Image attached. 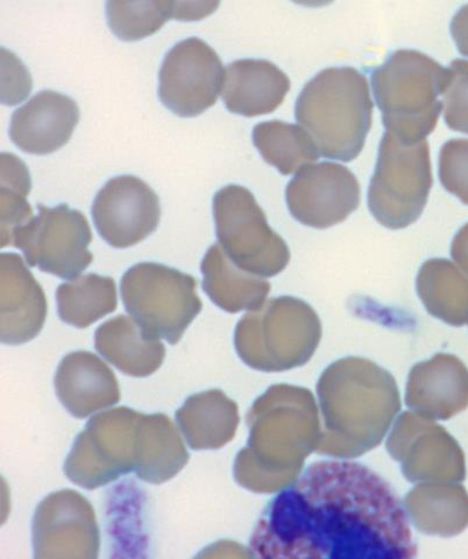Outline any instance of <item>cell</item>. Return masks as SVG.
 <instances>
[{
  "instance_id": "1",
  "label": "cell",
  "mask_w": 468,
  "mask_h": 559,
  "mask_svg": "<svg viewBox=\"0 0 468 559\" xmlns=\"http://www.w3.org/2000/svg\"><path fill=\"white\" fill-rule=\"evenodd\" d=\"M260 558H415L404 503L370 467L321 461L283 489L250 539Z\"/></svg>"
},
{
  "instance_id": "2",
  "label": "cell",
  "mask_w": 468,
  "mask_h": 559,
  "mask_svg": "<svg viewBox=\"0 0 468 559\" xmlns=\"http://www.w3.org/2000/svg\"><path fill=\"white\" fill-rule=\"evenodd\" d=\"M295 117L321 156L357 159L372 128L373 102L365 75L351 67L327 68L309 81L295 105Z\"/></svg>"
},
{
  "instance_id": "3",
  "label": "cell",
  "mask_w": 468,
  "mask_h": 559,
  "mask_svg": "<svg viewBox=\"0 0 468 559\" xmlns=\"http://www.w3.org/2000/svg\"><path fill=\"white\" fill-rule=\"evenodd\" d=\"M449 79V68L421 51L393 52L371 75L387 132L409 144L427 139L437 127L444 107L440 96L445 93Z\"/></svg>"
},
{
  "instance_id": "4",
  "label": "cell",
  "mask_w": 468,
  "mask_h": 559,
  "mask_svg": "<svg viewBox=\"0 0 468 559\" xmlns=\"http://www.w3.org/2000/svg\"><path fill=\"white\" fill-rule=\"evenodd\" d=\"M432 185L427 139L409 144L386 131L369 188L373 217L387 229H406L423 214Z\"/></svg>"
},
{
  "instance_id": "5",
  "label": "cell",
  "mask_w": 468,
  "mask_h": 559,
  "mask_svg": "<svg viewBox=\"0 0 468 559\" xmlns=\"http://www.w3.org/2000/svg\"><path fill=\"white\" fill-rule=\"evenodd\" d=\"M196 285L192 275L142 262L121 278V296L128 312L149 337L177 344L202 309Z\"/></svg>"
},
{
  "instance_id": "6",
  "label": "cell",
  "mask_w": 468,
  "mask_h": 559,
  "mask_svg": "<svg viewBox=\"0 0 468 559\" xmlns=\"http://www.w3.org/2000/svg\"><path fill=\"white\" fill-rule=\"evenodd\" d=\"M216 234L224 252L253 275L271 277L286 270L290 251L284 238L268 225L252 192L228 186L214 198Z\"/></svg>"
},
{
  "instance_id": "7",
  "label": "cell",
  "mask_w": 468,
  "mask_h": 559,
  "mask_svg": "<svg viewBox=\"0 0 468 559\" xmlns=\"http://www.w3.org/2000/svg\"><path fill=\"white\" fill-rule=\"evenodd\" d=\"M93 233L88 219L65 204L39 205L33 217L11 240L24 252L27 264L61 278H75L93 262L89 245Z\"/></svg>"
},
{
  "instance_id": "8",
  "label": "cell",
  "mask_w": 468,
  "mask_h": 559,
  "mask_svg": "<svg viewBox=\"0 0 468 559\" xmlns=\"http://www.w3.org/2000/svg\"><path fill=\"white\" fill-rule=\"evenodd\" d=\"M224 75L217 52L203 40L189 38L172 47L165 58L160 100L177 116L197 117L216 104Z\"/></svg>"
},
{
  "instance_id": "9",
  "label": "cell",
  "mask_w": 468,
  "mask_h": 559,
  "mask_svg": "<svg viewBox=\"0 0 468 559\" xmlns=\"http://www.w3.org/2000/svg\"><path fill=\"white\" fill-rule=\"evenodd\" d=\"M286 201L295 219L323 230L356 212L361 188L348 167L334 163L309 164L288 183Z\"/></svg>"
},
{
  "instance_id": "10",
  "label": "cell",
  "mask_w": 468,
  "mask_h": 559,
  "mask_svg": "<svg viewBox=\"0 0 468 559\" xmlns=\"http://www.w3.org/2000/svg\"><path fill=\"white\" fill-rule=\"evenodd\" d=\"M93 217L99 236L112 248L128 249L158 227L161 206L158 195L131 175L111 179L94 202Z\"/></svg>"
},
{
  "instance_id": "11",
  "label": "cell",
  "mask_w": 468,
  "mask_h": 559,
  "mask_svg": "<svg viewBox=\"0 0 468 559\" xmlns=\"http://www.w3.org/2000/svg\"><path fill=\"white\" fill-rule=\"evenodd\" d=\"M79 121L80 109L75 100L47 91L13 114L10 136L25 153L47 155L68 144Z\"/></svg>"
},
{
  "instance_id": "12",
  "label": "cell",
  "mask_w": 468,
  "mask_h": 559,
  "mask_svg": "<svg viewBox=\"0 0 468 559\" xmlns=\"http://www.w3.org/2000/svg\"><path fill=\"white\" fill-rule=\"evenodd\" d=\"M2 264V341L19 344L36 337L46 319L45 293L22 257L0 255Z\"/></svg>"
},
{
  "instance_id": "13",
  "label": "cell",
  "mask_w": 468,
  "mask_h": 559,
  "mask_svg": "<svg viewBox=\"0 0 468 559\" xmlns=\"http://www.w3.org/2000/svg\"><path fill=\"white\" fill-rule=\"evenodd\" d=\"M225 75V107L232 114L249 118L274 112L290 90L288 76L266 60L235 61Z\"/></svg>"
},
{
  "instance_id": "14",
  "label": "cell",
  "mask_w": 468,
  "mask_h": 559,
  "mask_svg": "<svg viewBox=\"0 0 468 559\" xmlns=\"http://www.w3.org/2000/svg\"><path fill=\"white\" fill-rule=\"evenodd\" d=\"M203 289L224 310L238 312L262 304L271 290L264 277L238 267L215 243L202 261Z\"/></svg>"
},
{
  "instance_id": "15",
  "label": "cell",
  "mask_w": 468,
  "mask_h": 559,
  "mask_svg": "<svg viewBox=\"0 0 468 559\" xmlns=\"http://www.w3.org/2000/svg\"><path fill=\"white\" fill-rule=\"evenodd\" d=\"M416 285L433 317L455 326L468 324V275L454 262L427 260Z\"/></svg>"
},
{
  "instance_id": "16",
  "label": "cell",
  "mask_w": 468,
  "mask_h": 559,
  "mask_svg": "<svg viewBox=\"0 0 468 559\" xmlns=\"http://www.w3.org/2000/svg\"><path fill=\"white\" fill-rule=\"evenodd\" d=\"M253 143L264 160L284 175L297 173L321 156L314 139L301 127L281 120L260 122Z\"/></svg>"
},
{
  "instance_id": "17",
  "label": "cell",
  "mask_w": 468,
  "mask_h": 559,
  "mask_svg": "<svg viewBox=\"0 0 468 559\" xmlns=\"http://www.w3.org/2000/svg\"><path fill=\"white\" fill-rule=\"evenodd\" d=\"M60 318L77 328H86L117 308L115 280L97 274L79 276L57 292Z\"/></svg>"
},
{
  "instance_id": "18",
  "label": "cell",
  "mask_w": 468,
  "mask_h": 559,
  "mask_svg": "<svg viewBox=\"0 0 468 559\" xmlns=\"http://www.w3.org/2000/svg\"><path fill=\"white\" fill-rule=\"evenodd\" d=\"M175 13V0H108V24L117 38L143 40L160 31Z\"/></svg>"
},
{
  "instance_id": "19",
  "label": "cell",
  "mask_w": 468,
  "mask_h": 559,
  "mask_svg": "<svg viewBox=\"0 0 468 559\" xmlns=\"http://www.w3.org/2000/svg\"><path fill=\"white\" fill-rule=\"evenodd\" d=\"M31 177L24 163L13 154H2V248L33 218L27 202Z\"/></svg>"
},
{
  "instance_id": "20",
  "label": "cell",
  "mask_w": 468,
  "mask_h": 559,
  "mask_svg": "<svg viewBox=\"0 0 468 559\" xmlns=\"http://www.w3.org/2000/svg\"><path fill=\"white\" fill-rule=\"evenodd\" d=\"M440 179L449 194L468 205V139L446 142L440 154Z\"/></svg>"
},
{
  "instance_id": "21",
  "label": "cell",
  "mask_w": 468,
  "mask_h": 559,
  "mask_svg": "<svg viewBox=\"0 0 468 559\" xmlns=\"http://www.w3.org/2000/svg\"><path fill=\"white\" fill-rule=\"evenodd\" d=\"M451 79L443 94L446 126L456 132L468 134V61L451 63Z\"/></svg>"
},
{
  "instance_id": "22",
  "label": "cell",
  "mask_w": 468,
  "mask_h": 559,
  "mask_svg": "<svg viewBox=\"0 0 468 559\" xmlns=\"http://www.w3.org/2000/svg\"><path fill=\"white\" fill-rule=\"evenodd\" d=\"M220 0H175L172 17L179 22H199L214 14Z\"/></svg>"
},
{
  "instance_id": "23",
  "label": "cell",
  "mask_w": 468,
  "mask_h": 559,
  "mask_svg": "<svg viewBox=\"0 0 468 559\" xmlns=\"http://www.w3.org/2000/svg\"><path fill=\"white\" fill-rule=\"evenodd\" d=\"M451 257L456 265L468 275V223L465 224L451 243Z\"/></svg>"
},
{
  "instance_id": "24",
  "label": "cell",
  "mask_w": 468,
  "mask_h": 559,
  "mask_svg": "<svg viewBox=\"0 0 468 559\" xmlns=\"http://www.w3.org/2000/svg\"><path fill=\"white\" fill-rule=\"evenodd\" d=\"M291 2L305 8H323L334 3V0H291Z\"/></svg>"
}]
</instances>
